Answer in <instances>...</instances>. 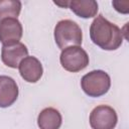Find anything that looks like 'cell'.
I'll return each instance as SVG.
<instances>
[{
	"label": "cell",
	"mask_w": 129,
	"mask_h": 129,
	"mask_svg": "<svg viewBox=\"0 0 129 129\" xmlns=\"http://www.w3.org/2000/svg\"><path fill=\"white\" fill-rule=\"evenodd\" d=\"M70 9L81 18H92L98 13V3L95 0H72L69 1Z\"/></svg>",
	"instance_id": "obj_10"
},
{
	"label": "cell",
	"mask_w": 129,
	"mask_h": 129,
	"mask_svg": "<svg viewBox=\"0 0 129 129\" xmlns=\"http://www.w3.org/2000/svg\"><path fill=\"white\" fill-rule=\"evenodd\" d=\"M21 6L19 0H0V21L5 18H17Z\"/></svg>",
	"instance_id": "obj_12"
},
{
	"label": "cell",
	"mask_w": 129,
	"mask_h": 129,
	"mask_svg": "<svg viewBox=\"0 0 129 129\" xmlns=\"http://www.w3.org/2000/svg\"><path fill=\"white\" fill-rule=\"evenodd\" d=\"M81 87L89 97L98 98L109 91L111 87V79L106 72L102 70H94L82 78Z\"/></svg>",
	"instance_id": "obj_3"
},
{
	"label": "cell",
	"mask_w": 129,
	"mask_h": 129,
	"mask_svg": "<svg viewBox=\"0 0 129 129\" xmlns=\"http://www.w3.org/2000/svg\"><path fill=\"white\" fill-rule=\"evenodd\" d=\"M91 40L104 50H115L123 41L122 30L103 15H98L90 26Z\"/></svg>",
	"instance_id": "obj_1"
},
{
	"label": "cell",
	"mask_w": 129,
	"mask_h": 129,
	"mask_svg": "<svg viewBox=\"0 0 129 129\" xmlns=\"http://www.w3.org/2000/svg\"><path fill=\"white\" fill-rule=\"evenodd\" d=\"M16 82L8 76H0V108L11 106L18 97Z\"/></svg>",
	"instance_id": "obj_9"
},
{
	"label": "cell",
	"mask_w": 129,
	"mask_h": 129,
	"mask_svg": "<svg viewBox=\"0 0 129 129\" xmlns=\"http://www.w3.org/2000/svg\"><path fill=\"white\" fill-rule=\"evenodd\" d=\"M92 129H114L118 122L116 111L108 105L95 107L90 114Z\"/></svg>",
	"instance_id": "obj_5"
},
{
	"label": "cell",
	"mask_w": 129,
	"mask_h": 129,
	"mask_svg": "<svg viewBox=\"0 0 129 129\" xmlns=\"http://www.w3.org/2000/svg\"><path fill=\"white\" fill-rule=\"evenodd\" d=\"M61 122L60 113L51 107L43 109L37 117V125L40 129H59Z\"/></svg>",
	"instance_id": "obj_11"
},
{
	"label": "cell",
	"mask_w": 129,
	"mask_h": 129,
	"mask_svg": "<svg viewBox=\"0 0 129 129\" xmlns=\"http://www.w3.org/2000/svg\"><path fill=\"white\" fill-rule=\"evenodd\" d=\"M28 56V49L22 42L11 45H3L1 48V59L9 68L16 69L23 58Z\"/></svg>",
	"instance_id": "obj_7"
},
{
	"label": "cell",
	"mask_w": 129,
	"mask_h": 129,
	"mask_svg": "<svg viewBox=\"0 0 129 129\" xmlns=\"http://www.w3.org/2000/svg\"><path fill=\"white\" fill-rule=\"evenodd\" d=\"M21 78L27 83H36L43 74L41 62L35 56H26L18 66Z\"/></svg>",
	"instance_id": "obj_8"
},
{
	"label": "cell",
	"mask_w": 129,
	"mask_h": 129,
	"mask_svg": "<svg viewBox=\"0 0 129 129\" xmlns=\"http://www.w3.org/2000/svg\"><path fill=\"white\" fill-rule=\"evenodd\" d=\"M82 39V29L77 22L63 19L56 23L54 27V40L61 50L70 46H80Z\"/></svg>",
	"instance_id": "obj_2"
},
{
	"label": "cell",
	"mask_w": 129,
	"mask_h": 129,
	"mask_svg": "<svg viewBox=\"0 0 129 129\" xmlns=\"http://www.w3.org/2000/svg\"><path fill=\"white\" fill-rule=\"evenodd\" d=\"M59 61L66 71L78 73L88 67L89 55L81 46H70L61 50Z\"/></svg>",
	"instance_id": "obj_4"
},
{
	"label": "cell",
	"mask_w": 129,
	"mask_h": 129,
	"mask_svg": "<svg viewBox=\"0 0 129 129\" xmlns=\"http://www.w3.org/2000/svg\"><path fill=\"white\" fill-rule=\"evenodd\" d=\"M112 5L115 7V9L120 12V13H128V5H129V2L128 1H113L112 2Z\"/></svg>",
	"instance_id": "obj_13"
},
{
	"label": "cell",
	"mask_w": 129,
	"mask_h": 129,
	"mask_svg": "<svg viewBox=\"0 0 129 129\" xmlns=\"http://www.w3.org/2000/svg\"><path fill=\"white\" fill-rule=\"evenodd\" d=\"M22 33V25L17 18H5L0 21V42L3 45L19 42Z\"/></svg>",
	"instance_id": "obj_6"
}]
</instances>
